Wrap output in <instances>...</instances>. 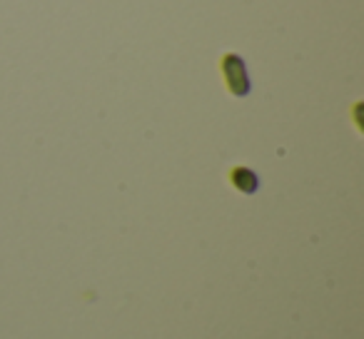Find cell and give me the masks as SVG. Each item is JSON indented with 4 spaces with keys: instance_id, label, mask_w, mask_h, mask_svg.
<instances>
[{
    "instance_id": "cell-1",
    "label": "cell",
    "mask_w": 364,
    "mask_h": 339,
    "mask_svg": "<svg viewBox=\"0 0 364 339\" xmlns=\"http://www.w3.org/2000/svg\"><path fill=\"white\" fill-rule=\"evenodd\" d=\"M223 65V75H225V82H228V90L232 92L235 97H247L250 95V75H247V65L240 55L235 53H228L223 55L220 60Z\"/></svg>"
},
{
    "instance_id": "cell-2",
    "label": "cell",
    "mask_w": 364,
    "mask_h": 339,
    "mask_svg": "<svg viewBox=\"0 0 364 339\" xmlns=\"http://www.w3.org/2000/svg\"><path fill=\"white\" fill-rule=\"evenodd\" d=\"M230 185L242 195H255L259 190V178L250 167H232L230 170Z\"/></svg>"
}]
</instances>
